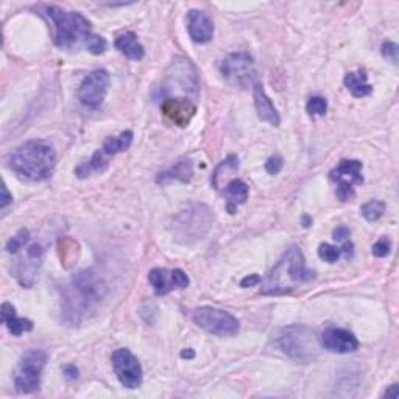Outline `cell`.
I'll list each match as a JSON object with an SVG mask.
<instances>
[{
    "label": "cell",
    "mask_w": 399,
    "mask_h": 399,
    "mask_svg": "<svg viewBox=\"0 0 399 399\" xmlns=\"http://www.w3.org/2000/svg\"><path fill=\"white\" fill-rule=\"evenodd\" d=\"M343 82H345L346 89L350 91L353 94V97L355 99L367 97L373 91L372 84L368 83V75L364 69H359L355 72H348Z\"/></svg>",
    "instance_id": "cb8c5ba5"
},
{
    "label": "cell",
    "mask_w": 399,
    "mask_h": 399,
    "mask_svg": "<svg viewBox=\"0 0 399 399\" xmlns=\"http://www.w3.org/2000/svg\"><path fill=\"white\" fill-rule=\"evenodd\" d=\"M30 241V231L28 229H20L19 233L11 237L8 243H6V251L10 253V255H18V253L25 248V245Z\"/></svg>",
    "instance_id": "83f0119b"
},
{
    "label": "cell",
    "mask_w": 399,
    "mask_h": 399,
    "mask_svg": "<svg viewBox=\"0 0 399 399\" xmlns=\"http://www.w3.org/2000/svg\"><path fill=\"white\" fill-rule=\"evenodd\" d=\"M108 86H110V74L103 69L94 70L80 84L78 100L88 108H99L105 101Z\"/></svg>",
    "instance_id": "4fadbf2b"
},
{
    "label": "cell",
    "mask_w": 399,
    "mask_h": 399,
    "mask_svg": "<svg viewBox=\"0 0 399 399\" xmlns=\"http://www.w3.org/2000/svg\"><path fill=\"white\" fill-rule=\"evenodd\" d=\"M318 342L326 351L336 354H351L357 351L359 348V340L355 338L353 332L342 328H334V326L322 332Z\"/></svg>",
    "instance_id": "2e32d148"
},
{
    "label": "cell",
    "mask_w": 399,
    "mask_h": 399,
    "mask_svg": "<svg viewBox=\"0 0 399 399\" xmlns=\"http://www.w3.org/2000/svg\"><path fill=\"white\" fill-rule=\"evenodd\" d=\"M329 175L334 183H337V197L342 201H350L355 195L354 186L364 183L362 163L357 159H343Z\"/></svg>",
    "instance_id": "7c38bea8"
},
{
    "label": "cell",
    "mask_w": 399,
    "mask_h": 399,
    "mask_svg": "<svg viewBox=\"0 0 399 399\" xmlns=\"http://www.w3.org/2000/svg\"><path fill=\"white\" fill-rule=\"evenodd\" d=\"M306 111L312 118H317V115H324L326 111H328V101L323 97H310L308 105H306Z\"/></svg>",
    "instance_id": "f1b7e54d"
},
{
    "label": "cell",
    "mask_w": 399,
    "mask_h": 399,
    "mask_svg": "<svg viewBox=\"0 0 399 399\" xmlns=\"http://www.w3.org/2000/svg\"><path fill=\"white\" fill-rule=\"evenodd\" d=\"M213 223L214 214L209 206L203 205V203H194L173 217L170 231L177 242L192 245L208 236L213 228Z\"/></svg>",
    "instance_id": "277c9868"
},
{
    "label": "cell",
    "mask_w": 399,
    "mask_h": 399,
    "mask_svg": "<svg viewBox=\"0 0 399 399\" xmlns=\"http://www.w3.org/2000/svg\"><path fill=\"white\" fill-rule=\"evenodd\" d=\"M47 16L55 25V44L60 49H72L86 42L94 34L91 23L77 11H66L60 6H49Z\"/></svg>",
    "instance_id": "5b68a950"
},
{
    "label": "cell",
    "mask_w": 399,
    "mask_h": 399,
    "mask_svg": "<svg viewBox=\"0 0 399 399\" xmlns=\"http://www.w3.org/2000/svg\"><path fill=\"white\" fill-rule=\"evenodd\" d=\"M64 373H66V377L68 379H77L78 377V369L74 367V365H66L64 367Z\"/></svg>",
    "instance_id": "74e56055"
},
{
    "label": "cell",
    "mask_w": 399,
    "mask_h": 399,
    "mask_svg": "<svg viewBox=\"0 0 399 399\" xmlns=\"http://www.w3.org/2000/svg\"><path fill=\"white\" fill-rule=\"evenodd\" d=\"M132 142H133V132L127 129V132L120 133L119 136L108 137V139L103 142V147H101L100 150L103 151L105 156L111 158V156L122 153V151H127L129 148V145H132Z\"/></svg>",
    "instance_id": "484cf974"
},
{
    "label": "cell",
    "mask_w": 399,
    "mask_h": 399,
    "mask_svg": "<svg viewBox=\"0 0 399 399\" xmlns=\"http://www.w3.org/2000/svg\"><path fill=\"white\" fill-rule=\"evenodd\" d=\"M161 113L177 127L184 128L197 113V105L194 100L186 97H169L163 100Z\"/></svg>",
    "instance_id": "e0dca14e"
},
{
    "label": "cell",
    "mask_w": 399,
    "mask_h": 399,
    "mask_svg": "<svg viewBox=\"0 0 399 399\" xmlns=\"http://www.w3.org/2000/svg\"><path fill=\"white\" fill-rule=\"evenodd\" d=\"M0 315H2V322L6 324V328L13 334V336H23L24 332L33 329V322L27 320V318H19L16 315V309H14L10 303H4L2 309H0Z\"/></svg>",
    "instance_id": "7402d4cb"
},
{
    "label": "cell",
    "mask_w": 399,
    "mask_h": 399,
    "mask_svg": "<svg viewBox=\"0 0 399 399\" xmlns=\"http://www.w3.org/2000/svg\"><path fill=\"white\" fill-rule=\"evenodd\" d=\"M386 398H391V399H398L399 398V387L396 386V384H393V386H390L388 390L386 391V395H384Z\"/></svg>",
    "instance_id": "f35d334b"
},
{
    "label": "cell",
    "mask_w": 399,
    "mask_h": 399,
    "mask_svg": "<svg viewBox=\"0 0 399 399\" xmlns=\"http://www.w3.org/2000/svg\"><path fill=\"white\" fill-rule=\"evenodd\" d=\"M111 364L115 376H118V379L123 387L134 390L142 386V367L136 355L127 350V348H119V350L113 353Z\"/></svg>",
    "instance_id": "8fae6325"
},
{
    "label": "cell",
    "mask_w": 399,
    "mask_h": 399,
    "mask_svg": "<svg viewBox=\"0 0 399 399\" xmlns=\"http://www.w3.org/2000/svg\"><path fill=\"white\" fill-rule=\"evenodd\" d=\"M390 250H391L390 241H387V239L384 237V239H381V241H377L373 245V256H376V258H386V256H388Z\"/></svg>",
    "instance_id": "836d02e7"
},
{
    "label": "cell",
    "mask_w": 399,
    "mask_h": 399,
    "mask_svg": "<svg viewBox=\"0 0 399 399\" xmlns=\"http://www.w3.org/2000/svg\"><path fill=\"white\" fill-rule=\"evenodd\" d=\"M148 281L158 296L173 292V290L186 289L191 284L189 277L179 268L169 270V268H153L148 273Z\"/></svg>",
    "instance_id": "9a60e30c"
},
{
    "label": "cell",
    "mask_w": 399,
    "mask_h": 399,
    "mask_svg": "<svg viewBox=\"0 0 399 399\" xmlns=\"http://www.w3.org/2000/svg\"><path fill=\"white\" fill-rule=\"evenodd\" d=\"M86 49H88V52H91L92 55H101L105 53L106 50V41L101 38V36L92 34L88 42H86Z\"/></svg>",
    "instance_id": "4dcf8cb0"
},
{
    "label": "cell",
    "mask_w": 399,
    "mask_h": 399,
    "mask_svg": "<svg viewBox=\"0 0 399 399\" xmlns=\"http://www.w3.org/2000/svg\"><path fill=\"white\" fill-rule=\"evenodd\" d=\"M220 70L223 78L237 88H248L259 82L255 60L246 52L229 53L223 60Z\"/></svg>",
    "instance_id": "30bf717a"
},
{
    "label": "cell",
    "mask_w": 399,
    "mask_h": 399,
    "mask_svg": "<svg viewBox=\"0 0 399 399\" xmlns=\"http://www.w3.org/2000/svg\"><path fill=\"white\" fill-rule=\"evenodd\" d=\"M108 287L96 272L83 270L74 274L64 289L63 314L66 322L78 324L97 310L101 300H105Z\"/></svg>",
    "instance_id": "6da1fadb"
},
{
    "label": "cell",
    "mask_w": 399,
    "mask_h": 399,
    "mask_svg": "<svg viewBox=\"0 0 399 399\" xmlns=\"http://www.w3.org/2000/svg\"><path fill=\"white\" fill-rule=\"evenodd\" d=\"M56 165V153L44 141H28L11 151L8 167L19 178L39 183L52 177Z\"/></svg>",
    "instance_id": "3957f363"
},
{
    "label": "cell",
    "mask_w": 399,
    "mask_h": 399,
    "mask_svg": "<svg viewBox=\"0 0 399 399\" xmlns=\"http://www.w3.org/2000/svg\"><path fill=\"white\" fill-rule=\"evenodd\" d=\"M194 177V163L191 159L183 158L179 159L175 165H172L169 170L161 172L156 177V183L159 184H169L173 181H181V183H189Z\"/></svg>",
    "instance_id": "ffe728a7"
},
{
    "label": "cell",
    "mask_w": 399,
    "mask_h": 399,
    "mask_svg": "<svg viewBox=\"0 0 399 399\" xmlns=\"http://www.w3.org/2000/svg\"><path fill=\"white\" fill-rule=\"evenodd\" d=\"M384 213H386V203L379 200L368 201L360 208V214L364 215L365 220L368 222H377L384 215Z\"/></svg>",
    "instance_id": "4316f807"
},
{
    "label": "cell",
    "mask_w": 399,
    "mask_h": 399,
    "mask_svg": "<svg viewBox=\"0 0 399 399\" xmlns=\"http://www.w3.org/2000/svg\"><path fill=\"white\" fill-rule=\"evenodd\" d=\"M274 343L293 360L312 362L318 357L320 342L315 337V332L308 326L292 324L282 328L274 337Z\"/></svg>",
    "instance_id": "8992f818"
},
{
    "label": "cell",
    "mask_w": 399,
    "mask_h": 399,
    "mask_svg": "<svg viewBox=\"0 0 399 399\" xmlns=\"http://www.w3.org/2000/svg\"><path fill=\"white\" fill-rule=\"evenodd\" d=\"M192 320L198 328L217 337H234L241 329V323L234 315H231L227 310L211 306H201L195 309Z\"/></svg>",
    "instance_id": "ba28073f"
},
{
    "label": "cell",
    "mask_w": 399,
    "mask_h": 399,
    "mask_svg": "<svg viewBox=\"0 0 399 399\" xmlns=\"http://www.w3.org/2000/svg\"><path fill=\"white\" fill-rule=\"evenodd\" d=\"M282 167H284V161H282V158L279 155L268 158L265 163V170L270 173V175H278V173L282 170Z\"/></svg>",
    "instance_id": "d6a6232c"
},
{
    "label": "cell",
    "mask_w": 399,
    "mask_h": 399,
    "mask_svg": "<svg viewBox=\"0 0 399 399\" xmlns=\"http://www.w3.org/2000/svg\"><path fill=\"white\" fill-rule=\"evenodd\" d=\"M47 354L39 350H32L20 359L16 374H14V387L20 395L36 393L41 387V374L46 367Z\"/></svg>",
    "instance_id": "9c48e42d"
},
{
    "label": "cell",
    "mask_w": 399,
    "mask_h": 399,
    "mask_svg": "<svg viewBox=\"0 0 399 399\" xmlns=\"http://www.w3.org/2000/svg\"><path fill=\"white\" fill-rule=\"evenodd\" d=\"M334 239L338 242H345L348 241V237H350V229H348L346 227H338L334 229V233H332Z\"/></svg>",
    "instance_id": "e575fe53"
},
{
    "label": "cell",
    "mask_w": 399,
    "mask_h": 399,
    "mask_svg": "<svg viewBox=\"0 0 399 399\" xmlns=\"http://www.w3.org/2000/svg\"><path fill=\"white\" fill-rule=\"evenodd\" d=\"M187 30L194 42L206 44L214 36V23L206 13L200 10H191L187 13Z\"/></svg>",
    "instance_id": "ac0fdd59"
},
{
    "label": "cell",
    "mask_w": 399,
    "mask_h": 399,
    "mask_svg": "<svg viewBox=\"0 0 399 399\" xmlns=\"http://www.w3.org/2000/svg\"><path fill=\"white\" fill-rule=\"evenodd\" d=\"M114 46L122 55H125L129 60L141 61L145 56L144 46L141 44L139 39H137V34L133 32H125L119 34L114 41Z\"/></svg>",
    "instance_id": "44dd1931"
},
{
    "label": "cell",
    "mask_w": 399,
    "mask_h": 399,
    "mask_svg": "<svg viewBox=\"0 0 399 399\" xmlns=\"http://www.w3.org/2000/svg\"><path fill=\"white\" fill-rule=\"evenodd\" d=\"M200 91V80L197 69L186 58H175L165 70L161 94L164 99H169L175 94V97L197 99Z\"/></svg>",
    "instance_id": "52a82bcc"
},
{
    "label": "cell",
    "mask_w": 399,
    "mask_h": 399,
    "mask_svg": "<svg viewBox=\"0 0 399 399\" xmlns=\"http://www.w3.org/2000/svg\"><path fill=\"white\" fill-rule=\"evenodd\" d=\"M250 189L243 183L242 179H231L229 183L224 186V195H227V208L229 214H236L237 208L246 203L248 200Z\"/></svg>",
    "instance_id": "603a6c76"
},
{
    "label": "cell",
    "mask_w": 399,
    "mask_h": 399,
    "mask_svg": "<svg viewBox=\"0 0 399 399\" xmlns=\"http://www.w3.org/2000/svg\"><path fill=\"white\" fill-rule=\"evenodd\" d=\"M42 259H44V250L41 245L34 243L28 246L23 256L14 260L11 272L24 287H32L34 284Z\"/></svg>",
    "instance_id": "5bb4252c"
},
{
    "label": "cell",
    "mask_w": 399,
    "mask_h": 399,
    "mask_svg": "<svg viewBox=\"0 0 399 399\" xmlns=\"http://www.w3.org/2000/svg\"><path fill=\"white\" fill-rule=\"evenodd\" d=\"M108 165H110V158L105 156L103 151L99 148L88 161H84L77 167L75 175L78 178H88L92 173H103L108 169Z\"/></svg>",
    "instance_id": "d4e9b609"
},
{
    "label": "cell",
    "mask_w": 399,
    "mask_h": 399,
    "mask_svg": "<svg viewBox=\"0 0 399 399\" xmlns=\"http://www.w3.org/2000/svg\"><path fill=\"white\" fill-rule=\"evenodd\" d=\"M260 281H262V279H260L259 274H250V277H246L241 281V286L242 287H253V286L259 284Z\"/></svg>",
    "instance_id": "8d00e7d4"
},
{
    "label": "cell",
    "mask_w": 399,
    "mask_h": 399,
    "mask_svg": "<svg viewBox=\"0 0 399 399\" xmlns=\"http://www.w3.org/2000/svg\"><path fill=\"white\" fill-rule=\"evenodd\" d=\"M315 278V272L306 267L303 251L298 246H290L278 264L267 274L260 287L264 295H286Z\"/></svg>",
    "instance_id": "7a4b0ae2"
},
{
    "label": "cell",
    "mask_w": 399,
    "mask_h": 399,
    "mask_svg": "<svg viewBox=\"0 0 399 399\" xmlns=\"http://www.w3.org/2000/svg\"><path fill=\"white\" fill-rule=\"evenodd\" d=\"M340 250H342V251L345 253L346 258H350V256L353 255L354 245H353V242H350V241H345V242H343V246H342V248H340Z\"/></svg>",
    "instance_id": "ab89813d"
},
{
    "label": "cell",
    "mask_w": 399,
    "mask_h": 399,
    "mask_svg": "<svg viewBox=\"0 0 399 399\" xmlns=\"http://www.w3.org/2000/svg\"><path fill=\"white\" fill-rule=\"evenodd\" d=\"M340 255H342V250L331 243H322L320 246H318V256H320L324 262H329V264L337 262Z\"/></svg>",
    "instance_id": "f546056e"
},
{
    "label": "cell",
    "mask_w": 399,
    "mask_h": 399,
    "mask_svg": "<svg viewBox=\"0 0 399 399\" xmlns=\"http://www.w3.org/2000/svg\"><path fill=\"white\" fill-rule=\"evenodd\" d=\"M194 355H195V353L192 351V350H184L183 353H181V357H184V359H194Z\"/></svg>",
    "instance_id": "60d3db41"
},
{
    "label": "cell",
    "mask_w": 399,
    "mask_h": 399,
    "mask_svg": "<svg viewBox=\"0 0 399 399\" xmlns=\"http://www.w3.org/2000/svg\"><path fill=\"white\" fill-rule=\"evenodd\" d=\"M11 203H13V197L10 195L8 189H6V184H4L2 186V201H0V208H2L5 211V209L11 205Z\"/></svg>",
    "instance_id": "d590c367"
},
{
    "label": "cell",
    "mask_w": 399,
    "mask_h": 399,
    "mask_svg": "<svg viewBox=\"0 0 399 399\" xmlns=\"http://www.w3.org/2000/svg\"><path fill=\"white\" fill-rule=\"evenodd\" d=\"M253 99H255V106L259 119L262 122L270 123L273 127H278L281 123L279 113L277 108H274L272 99L267 96L264 86L260 84V82L253 84Z\"/></svg>",
    "instance_id": "d6986e66"
},
{
    "label": "cell",
    "mask_w": 399,
    "mask_h": 399,
    "mask_svg": "<svg viewBox=\"0 0 399 399\" xmlns=\"http://www.w3.org/2000/svg\"><path fill=\"white\" fill-rule=\"evenodd\" d=\"M382 55L384 58H387L388 61H391L393 64H398V55H399V47L395 44V42H384L382 44Z\"/></svg>",
    "instance_id": "1f68e13d"
}]
</instances>
